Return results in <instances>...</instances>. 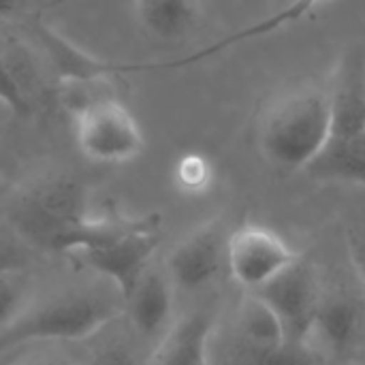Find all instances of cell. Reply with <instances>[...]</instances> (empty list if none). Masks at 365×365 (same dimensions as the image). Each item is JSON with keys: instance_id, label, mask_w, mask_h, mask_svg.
I'll return each mask as SVG.
<instances>
[{"instance_id": "cell-1", "label": "cell", "mask_w": 365, "mask_h": 365, "mask_svg": "<svg viewBox=\"0 0 365 365\" xmlns=\"http://www.w3.org/2000/svg\"><path fill=\"white\" fill-rule=\"evenodd\" d=\"M122 295L107 289H68L45 299H32L28 308L0 331V357L41 342H79L109 329L120 310Z\"/></svg>"}, {"instance_id": "cell-2", "label": "cell", "mask_w": 365, "mask_h": 365, "mask_svg": "<svg viewBox=\"0 0 365 365\" xmlns=\"http://www.w3.org/2000/svg\"><path fill=\"white\" fill-rule=\"evenodd\" d=\"M160 244L158 216H90L66 257L111 284L122 299L152 265Z\"/></svg>"}, {"instance_id": "cell-3", "label": "cell", "mask_w": 365, "mask_h": 365, "mask_svg": "<svg viewBox=\"0 0 365 365\" xmlns=\"http://www.w3.org/2000/svg\"><path fill=\"white\" fill-rule=\"evenodd\" d=\"M90 212L86 186L64 173L38 178L19 188L6 207V220L21 244L66 255Z\"/></svg>"}, {"instance_id": "cell-4", "label": "cell", "mask_w": 365, "mask_h": 365, "mask_svg": "<svg viewBox=\"0 0 365 365\" xmlns=\"http://www.w3.org/2000/svg\"><path fill=\"white\" fill-rule=\"evenodd\" d=\"M329 137V90L314 83H302L282 92L267 107L259 128L263 154L289 171H306Z\"/></svg>"}, {"instance_id": "cell-5", "label": "cell", "mask_w": 365, "mask_h": 365, "mask_svg": "<svg viewBox=\"0 0 365 365\" xmlns=\"http://www.w3.org/2000/svg\"><path fill=\"white\" fill-rule=\"evenodd\" d=\"M79 152L101 165H120L137 158L145 148L143 130L126 105L115 98H96L75 115Z\"/></svg>"}, {"instance_id": "cell-6", "label": "cell", "mask_w": 365, "mask_h": 365, "mask_svg": "<svg viewBox=\"0 0 365 365\" xmlns=\"http://www.w3.org/2000/svg\"><path fill=\"white\" fill-rule=\"evenodd\" d=\"M297 259L299 255L276 231L261 225H244L227 240V269L246 293L263 289Z\"/></svg>"}, {"instance_id": "cell-7", "label": "cell", "mask_w": 365, "mask_h": 365, "mask_svg": "<svg viewBox=\"0 0 365 365\" xmlns=\"http://www.w3.org/2000/svg\"><path fill=\"white\" fill-rule=\"evenodd\" d=\"M252 295L259 297L278 319L287 344L302 346L323 299L314 265L299 257L289 269Z\"/></svg>"}, {"instance_id": "cell-8", "label": "cell", "mask_w": 365, "mask_h": 365, "mask_svg": "<svg viewBox=\"0 0 365 365\" xmlns=\"http://www.w3.org/2000/svg\"><path fill=\"white\" fill-rule=\"evenodd\" d=\"M227 240L229 233L216 220L201 225L180 240L165 265L173 287L195 293L212 284L227 267Z\"/></svg>"}, {"instance_id": "cell-9", "label": "cell", "mask_w": 365, "mask_h": 365, "mask_svg": "<svg viewBox=\"0 0 365 365\" xmlns=\"http://www.w3.org/2000/svg\"><path fill=\"white\" fill-rule=\"evenodd\" d=\"M361 334V310L349 295H323L304 349L319 365L334 364L353 353Z\"/></svg>"}, {"instance_id": "cell-10", "label": "cell", "mask_w": 365, "mask_h": 365, "mask_svg": "<svg viewBox=\"0 0 365 365\" xmlns=\"http://www.w3.org/2000/svg\"><path fill=\"white\" fill-rule=\"evenodd\" d=\"M329 90L331 137L351 139L365 135V47L349 45L334 71Z\"/></svg>"}, {"instance_id": "cell-11", "label": "cell", "mask_w": 365, "mask_h": 365, "mask_svg": "<svg viewBox=\"0 0 365 365\" xmlns=\"http://www.w3.org/2000/svg\"><path fill=\"white\" fill-rule=\"evenodd\" d=\"M173 293L175 287L167 272L150 265L133 291L124 297V310L139 336L145 340H160V336L171 327Z\"/></svg>"}, {"instance_id": "cell-12", "label": "cell", "mask_w": 365, "mask_h": 365, "mask_svg": "<svg viewBox=\"0 0 365 365\" xmlns=\"http://www.w3.org/2000/svg\"><path fill=\"white\" fill-rule=\"evenodd\" d=\"M214 319L205 312H192L160 336L148 365H207Z\"/></svg>"}, {"instance_id": "cell-13", "label": "cell", "mask_w": 365, "mask_h": 365, "mask_svg": "<svg viewBox=\"0 0 365 365\" xmlns=\"http://www.w3.org/2000/svg\"><path fill=\"white\" fill-rule=\"evenodd\" d=\"M141 28L158 41L184 38L199 19V0H135Z\"/></svg>"}, {"instance_id": "cell-14", "label": "cell", "mask_w": 365, "mask_h": 365, "mask_svg": "<svg viewBox=\"0 0 365 365\" xmlns=\"http://www.w3.org/2000/svg\"><path fill=\"white\" fill-rule=\"evenodd\" d=\"M306 171L317 180L365 186V135L351 139L329 137Z\"/></svg>"}, {"instance_id": "cell-15", "label": "cell", "mask_w": 365, "mask_h": 365, "mask_svg": "<svg viewBox=\"0 0 365 365\" xmlns=\"http://www.w3.org/2000/svg\"><path fill=\"white\" fill-rule=\"evenodd\" d=\"M321 2H325V0H291L284 9L272 13L269 17H265V19H261V21H257V24L244 28V30H237V32L229 34L227 38H220V41H216V43L203 47L201 51H197V53H192V56H186V58H182V60H175V62H171L169 66H186V64L199 62V60H203V58H210V56H214V53H220V51H225V49H229V47H233V45H237V43L255 41V38L267 36V34H272V32H276V30H280V28H287V26H291V24L304 19V17H306L312 9H317Z\"/></svg>"}, {"instance_id": "cell-16", "label": "cell", "mask_w": 365, "mask_h": 365, "mask_svg": "<svg viewBox=\"0 0 365 365\" xmlns=\"http://www.w3.org/2000/svg\"><path fill=\"white\" fill-rule=\"evenodd\" d=\"M41 38L47 47L49 58L56 62L58 71L68 81H92L96 77H103L107 73L118 71V66L101 62L86 51L77 49L71 41L62 38L58 32H53L49 26H41Z\"/></svg>"}, {"instance_id": "cell-17", "label": "cell", "mask_w": 365, "mask_h": 365, "mask_svg": "<svg viewBox=\"0 0 365 365\" xmlns=\"http://www.w3.org/2000/svg\"><path fill=\"white\" fill-rule=\"evenodd\" d=\"M34 299L26 269L0 272V331H4Z\"/></svg>"}, {"instance_id": "cell-18", "label": "cell", "mask_w": 365, "mask_h": 365, "mask_svg": "<svg viewBox=\"0 0 365 365\" xmlns=\"http://www.w3.org/2000/svg\"><path fill=\"white\" fill-rule=\"evenodd\" d=\"M86 365H139L126 338H105L88 357Z\"/></svg>"}, {"instance_id": "cell-19", "label": "cell", "mask_w": 365, "mask_h": 365, "mask_svg": "<svg viewBox=\"0 0 365 365\" xmlns=\"http://www.w3.org/2000/svg\"><path fill=\"white\" fill-rule=\"evenodd\" d=\"M178 180H180V184L186 190H201V188H205L207 182H210L207 160L197 156V154H190V156L182 158L180 165H178Z\"/></svg>"}, {"instance_id": "cell-20", "label": "cell", "mask_w": 365, "mask_h": 365, "mask_svg": "<svg viewBox=\"0 0 365 365\" xmlns=\"http://www.w3.org/2000/svg\"><path fill=\"white\" fill-rule=\"evenodd\" d=\"M0 101H4L13 111H21L26 107L21 86L2 53H0Z\"/></svg>"}, {"instance_id": "cell-21", "label": "cell", "mask_w": 365, "mask_h": 365, "mask_svg": "<svg viewBox=\"0 0 365 365\" xmlns=\"http://www.w3.org/2000/svg\"><path fill=\"white\" fill-rule=\"evenodd\" d=\"M346 248L351 265L365 287V229H349L346 233Z\"/></svg>"}, {"instance_id": "cell-22", "label": "cell", "mask_w": 365, "mask_h": 365, "mask_svg": "<svg viewBox=\"0 0 365 365\" xmlns=\"http://www.w3.org/2000/svg\"><path fill=\"white\" fill-rule=\"evenodd\" d=\"M26 252L9 240H0V272L26 269Z\"/></svg>"}, {"instance_id": "cell-23", "label": "cell", "mask_w": 365, "mask_h": 365, "mask_svg": "<svg viewBox=\"0 0 365 365\" xmlns=\"http://www.w3.org/2000/svg\"><path fill=\"white\" fill-rule=\"evenodd\" d=\"M11 365H77L68 357L60 355H43V357H32V359H19V355L13 359Z\"/></svg>"}, {"instance_id": "cell-24", "label": "cell", "mask_w": 365, "mask_h": 365, "mask_svg": "<svg viewBox=\"0 0 365 365\" xmlns=\"http://www.w3.org/2000/svg\"><path fill=\"white\" fill-rule=\"evenodd\" d=\"M24 0H0V19H6L9 15H13Z\"/></svg>"}, {"instance_id": "cell-25", "label": "cell", "mask_w": 365, "mask_h": 365, "mask_svg": "<svg viewBox=\"0 0 365 365\" xmlns=\"http://www.w3.org/2000/svg\"><path fill=\"white\" fill-rule=\"evenodd\" d=\"M11 113H15V111H13V109H11V107L4 103V101H0V124H2V122H4V120L11 115Z\"/></svg>"}, {"instance_id": "cell-26", "label": "cell", "mask_w": 365, "mask_h": 365, "mask_svg": "<svg viewBox=\"0 0 365 365\" xmlns=\"http://www.w3.org/2000/svg\"><path fill=\"white\" fill-rule=\"evenodd\" d=\"M17 357V353H9V355H2L0 357V365H11L13 364V359Z\"/></svg>"}, {"instance_id": "cell-27", "label": "cell", "mask_w": 365, "mask_h": 365, "mask_svg": "<svg viewBox=\"0 0 365 365\" xmlns=\"http://www.w3.org/2000/svg\"><path fill=\"white\" fill-rule=\"evenodd\" d=\"M0 173H2V165H0Z\"/></svg>"}]
</instances>
